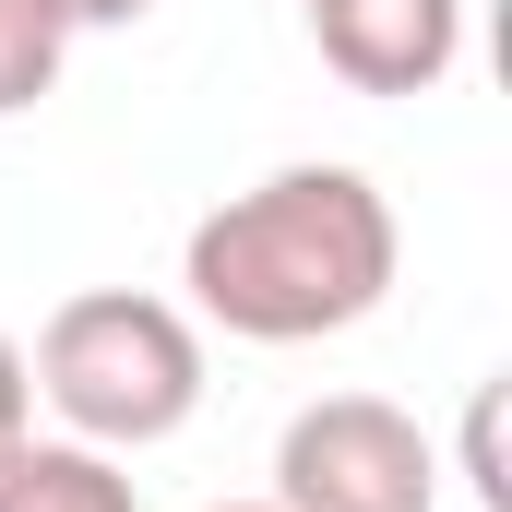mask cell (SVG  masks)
<instances>
[{"mask_svg": "<svg viewBox=\"0 0 512 512\" xmlns=\"http://www.w3.org/2000/svg\"><path fill=\"white\" fill-rule=\"evenodd\" d=\"M393 262H405V239H393V203L370 191V167L310 155V167L227 191L179 239V286L239 346H322L393 298Z\"/></svg>", "mask_w": 512, "mask_h": 512, "instance_id": "1", "label": "cell"}, {"mask_svg": "<svg viewBox=\"0 0 512 512\" xmlns=\"http://www.w3.org/2000/svg\"><path fill=\"white\" fill-rule=\"evenodd\" d=\"M24 382L48 393V417L96 453H155L203 417V322L179 298H143V286H84L48 310Z\"/></svg>", "mask_w": 512, "mask_h": 512, "instance_id": "2", "label": "cell"}, {"mask_svg": "<svg viewBox=\"0 0 512 512\" xmlns=\"http://www.w3.org/2000/svg\"><path fill=\"white\" fill-rule=\"evenodd\" d=\"M274 512H441V453L382 393H322L274 441Z\"/></svg>", "mask_w": 512, "mask_h": 512, "instance_id": "3", "label": "cell"}, {"mask_svg": "<svg viewBox=\"0 0 512 512\" xmlns=\"http://www.w3.org/2000/svg\"><path fill=\"white\" fill-rule=\"evenodd\" d=\"M310 48L358 96H429L465 60V0H298Z\"/></svg>", "mask_w": 512, "mask_h": 512, "instance_id": "4", "label": "cell"}, {"mask_svg": "<svg viewBox=\"0 0 512 512\" xmlns=\"http://www.w3.org/2000/svg\"><path fill=\"white\" fill-rule=\"evenodd\" d=\"M0 512H131V477L96 441H36L24 429L0 453Z\"/></svg>", "mask_w": 512, "mask_h": 512, "instance_id": "5", "label": "cell"}, {"mask_svg": "<svg viewBox=\"0 0 512 512\" xmlns=\"http://www.w3.org/2000/svg\"><path fill=\"white\" fill-rule=\"evenodd\" d=\"M60 60H72V24L48 0H0V120H24L60 84Z\"/></svg>", "mask_w": 512, "mask_h": 512, "instance_id": "6", "label": "cell"}, {"mask_svg": "<svg viewBox=\"0 0 512 512\" xmlns=\"http://www.w3.org/2000/svg\"><path fill=\"white\" fill-rule=\"evenodd\" d=\"M465 477H477V501H489V512H512V477H501V382L465 405Z\"/></svg>", "mask_w": 512, "mask_h": 512, "instance_id": "7", "label": "cell"}, {"mask_svg": "<svg viewBox=\"0 0 512 512\" xmlns=\"http://www.w3.org/2000/svg\"><path fill=\"white\" fill-rule=\"evenodd\" d=\"M24 429H36V382H24V346L0 334V453H12Z\"/></svg>", "mask_w": 512, "mask_h": 512, "instance_id": "8", "label": "cell"}, {"mask_svg": "<svg viewBox=\"0 0 512 512\" xmlns=\"http://www.w3.org/2000/svg\"><path fill=\"white\" fill-rule=\"evenodd\" d=\"M48 12H60V24H72V36H108V24H143V12H155V0H48Z\"/></svg>", "mask_w": 512, "mask_h": 512, "instance_id": "9", "label": "cell"}, {"mask_svg": "<svg viewBox=\"0 0 512 512\" xmlns=\"http://www.w3.org/2000/svg\"><path fill=\"white\" fill-rule=\"evenodd\" d=\"M215 512H274V501H215Z\"/></svg>", "mask_w": 512, "mask_h": 512, "instance_id": "10", "label": "cell"}]
</instances>
